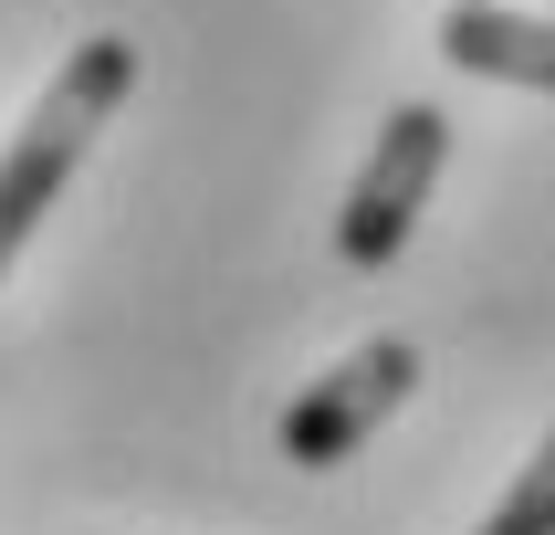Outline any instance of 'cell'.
I'll return each mask as SVG.
<instances>
[{
  "instance_id": "cell-1",
  "label": "cell",
  "mask_w": 555,
  "mask_h": 535,
  "mask_svg": "<svg viewBox=\"0 0 555 535\" xmlns=\"http://www.w3.org/2000/svg\"><path fill=\"white\" fill-rule=\"evenodd\" d=\"M126 94H137V42H126V31L74 42V63L42 85V105L22 116V137L0 157V273L22 263V242L42 231V211L63 200V179L85 168V148L105 137V116H116Z\"/></svg>"
},
{
  "instance_id": "cell-2",
  "label": "cell",
  "mask_w": 555,
  "mask_h": 535,
  "mask_svg": "<svg viewBox=\"0 0 555 535\" xmlns=\"http://www.w3.org/2000/svg\"><path fill=\"white\" fill-rule=\"evenodd\" d=\"M440 168H451V116L440 105H399V116L377 126L367 168H357V189H346V211H336V252L357 273L399 263V242H409V220H420V200L440 189Z\"/></svg>"
},
{
  "instance_id": "cell-3",
  "label": "cell",
  "mask_w": 555,
  "mask_h": 535,
  "mask_svg": "<svg viewBox=\"0 0 555 535\" xmlns=\"http://www.w3.org/2000/svg\"><path fill=\"white\" fill-rule=\"evenodd\" d=\"M409 388H420V346H409V336H367L346 368H325L305 399L283 409V462H305V472L357 462V441H367Z\"/></svg>"
},
{
  "instance_id": "cell-4",
  "label": "cell",
  "mask_w": 555,
  "mask_h": 535,
  "mask_svg": "<svg viewBox=\"0 0 555 535\" xmlns=\"http://www.w3.org/2000/svg\"><path fill=\"white\" fill-rule=\"evenodd\" d=\"M440 63H462L482 85L555 94V22H525V11H503V0H451V11H440Z\"/></svg>"
},
{
  "instance_id": "cell-5",
  "label": "cell",
  "mask_w": 555,
  "mask_h": 535,
  "mask_svg": "<svg viewBox=\"0 0 555 535\" xmlns=\"http://www.w3.org/2000/svg\"><path fill=\"white\" fill-rule=\"evenodd\" d=\"M482 535H555V431H545V451L525 462V483L493 504V525Z\"/></svg>"
}]
</instances>
